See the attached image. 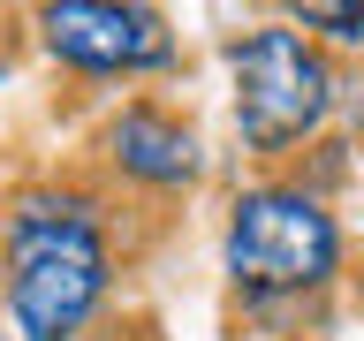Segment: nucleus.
<instances>
[{
    "mask_svg": "<svg viewBox=\"0 0 364 341\" xmlns=\"http://www.w3.org/2000/svg\"><path fill=\"white\" fill-rule=\"evenodd\" d=\"M341 266L334 212L289 182H258L228 212V273L243 296H304Z\"/></svg>",
    "mask_w": 364,
    "mask_h": 341,
    "instance_id": "obj_2",
    "label": "nucleus"
},
{
    "mask_svg": "<svg viewBox=\"0 0 364 341\" xmlns=\"http://www.w3.org/2000/svg\"><path fill=\"white\" fill-rule=\"evenodd\" d=\"M228 76H235V129H243L250 152H289L334 107V68L318 61V45L304 31H250V38H235Z\"/></svg>",
    "mask_w": 364,
    "mask_h": 341,
    "instance_id": "obj_3",
    "label": "nucleus"
},
{
    "mask_svg": "<svg viewBox=\"0 0 364 341\" xmlns=\"http://www.w3.org/2000/svg\"><path fill=\"white\" fill-rule=\"evenodd\" d=\"M296 31H326V38H364V8H304Z\"/></svg>",
    "mask_w": 364,
    "mask_h": 341,
    "instance_id": "obj_6",
    "label": "nucleus"
},
{
    "mask_svg": "<svg viewBox=\"0 0 364 341\" xmlns=\"http://www.w3.org/2000/svg\"><path fill=\"white\" fill-rule=\"evenodd\" d=\"M107 152L122 175L136 182H152V190H182V182H198V136L182 129L175 114H159V107H129L122 121L107 129Z\"/></svg>",
    "mask_w": 364,
    "mask_h": 341,
    "instance_id": "obj_5",
    "label": "nucleus"
},
{
    "mask_svg": "<svg viewBox=\"0 0 364 341\" xmlns=\"http://www.w3.org/2000/svg\"><path fill=\"white\" fill-rule=\"evenodd\" d=\"M107 303V235L76 190H31L8 212V318L23 341H76Z\"/></svg>",
    "mask_w": 364,
    "mask_h": 341,
    "instance_id": "obj_1",
    "label": "nucleus"
},
{
    "mask_svg": "<svg viewBox=\"0 0 364 341\" xmlns=\"http://www.w3.org/2000/svg\"><path fill=\"white\" fill-rule=\"evenodd\" d=\"M46 45L84 76H136V68L175 61V31L159 8H99V0H61L38 16Z\"/></svg>",
    "mask_w": 364,
    "mask_h": 341,
    "instance_id": "obj_4",
    "label": "nucleus"
}]
</instances>
